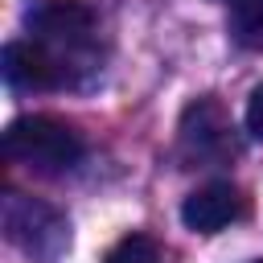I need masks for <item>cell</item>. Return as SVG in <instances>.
<instances>
[{
    "instance_id": "8",
    "label": "cell",
    "mask_w": 263,
    "mask_h": 263,
    "mask_svg": "<svg viewBox=\"0 0 263 263\" xmlns=\"http://www.w3.org/2000/svg\"><path fill=\"white\" fill-rule=\"evenodd\" d=\"M103 263H160V251H156V242H152L148 234H123V238L107 251Z\"/></svg>"
},
{
    "instance_id": "1",
    "label": "cell",
    "mask_w": 263,
    "mask_h": 263,
    "mask_svg": "<svg viewBox=\"0 0 263 263\" xmlns=\"http://www.w3.org/2000/svg\"><path fill=\"white\" fill-rule=\"evenodd\" d=\"M29 33L53 58L66 86H74L82 74H90L99 66V21H95L90 4H82V0L37 4L29 12Z\"/></svg>"
},
{
    "instance_id": "10",
    "label": "cell",
    "mask_w": 263,
    "mask_h": 263,
    "mask_svg": "<svg viewBox=\"0 0 263 263\" xmlns=\"http://www.w3.org/2000/svg\"><path fill=\"white\" fill-rule=\"evenodd\" d=\"M255 263H263V259H255Z\"/></svg>"
},
{
    "instance_id": "3",
    "label": "cell",
    "mask_w": 263,
    "mask_h": 263,
    "mask_svg": "<svg viewBox=\"0 0 263 263\" xmlns=\"http://www.w3.org/2000/svg\"><path fill=\"white\" fill-rule=\"evenodd\" d=\"M0 226H4V238L16 251H25L33 263H53L70 247V222L53 205L25 193H4Z\"/></svg>"
},
{
    "instance_id": "6",
    "label": "cell",
    "mask_w": 263,
    "mask_h": 263,
    "mask_svg": "<svg viewBox=\"0 0 263 263\" xmlns=\"http://www.w3.org/2000/svg\"><path fill=\"white\" fill-rule=\"evenodd\" d=\"M0 70H4L8 86H16V90H53V86H66L62 70L53 66V58L33 37L29 41H8L4 58H0Z\"/></svg>"
},
{
    "instance_id": "9",
    "label": "cell",
    "mask_w": 263,
    "mask_h": 263,
    "mask_svg": "<svg viewBox=\"0 0 263 263\" xmlns=\"http://www.w3.org/2000/svg\"><path fill=\"white\" fill-rule=\"evenodd\" d=\"M247 132L255 136V140H263V82L251 90V99H247Z\"/></svg>"
},
{
    "instance_id": "2",
    "label": "cell",
    "mask_w": 263,
    "mask_h": 263,
    "mask_svg": "<svg viewBox=\"0 0 263 263\" xmlns=\"http://www.w3.org/2000/svg\"><path fill=\"white\" fill-rule=\"evenodd\" d=\"M4 156L29 173H66L82 156V136L53 115H21L4 127Z\"/></svg>"
},
{
    "instance_id": "4",
    "label": "cell",
    "mask_w": 263,
    "mask_h": 263,
    "mask_svg": "<svg viewBox=\"0 0 263 263\" xmlns=\"http://www.w3.org/2000/svg\"><path fill=\"white\" fill-rule=\"evenodd\" d=\"M181 148L189 160H201V164H218V160H230L238 152V140H234V123L226 115V107L218 99H197L185 107L181 115Z\"/></svg>"
},
{
    "instance_id": "5",
    "label": "cell",
    "mask_w": 263,
    "mask_h": 263,
    "mask_svg": "<svg viewBox=\"0 0 263 263\" xmlns=\"http://www.w3.org/2000/svg\"><path fill=\"white\" fill-rule=\"evenodd\" d=\"M247 214V201L234 185L218 181V185H205V189H193L181 205V222L193 230V234H218L226 230L230 222H238Z\"/></svg>"
},
{
    "instance_id": "7",
    "label": "cell",
    "mask_w": 263,
    "mask_h": 263,
    "mask_svg": "<svg viewBox=\"0 0 263 263\" xmlns=\"http://www.w3.org/2000/svg\"><path fill=\"white\" fill-rule=\"evenodd\" d=\"M230 33L247 49H263V0H226Z\"/></svg>"
}]
</instances>
